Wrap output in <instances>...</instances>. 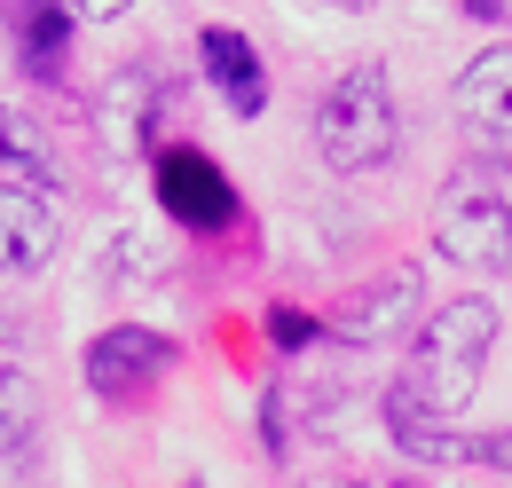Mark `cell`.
<instances>
[{
	"label": "cell",
	"mask_w": 512,
	"mask_h": 488,
	"mask_svg": "<svg viewBox=\"0 0 512 488\" xmlns=\"http://www.w3.org/2000/svg\"><path fill=\"white\" fill-rule=\"evenodd\" d=\"M197 56H205V79L221 87V103H229L237 119H253L260 103H268V71H260V56H253V40H245V32L213 24V32L197 40Z\"/></svg>",
	"instance_id": "obj_9"
},
{
	"label": "cell",
	"mask_w": 512,
	"mask_h": 488,
	"mask_svg": "<svg viewBox=\"0 0 512 488\" xmlns=\"http://www.w3.org/2000/svg\"><path fill=\"white\" fill-rule=\"evenodd\" d=\"M386 426L410 457H434V465H512V433H449L434 410H418L402 386L386 394Z\"/></svg>",
	"instance_id": "obj_6"
},
{
	"label": "cell",
	"mask_w": 512,
	"mask_h": 488,
	"mask_svg": "<svg viewBox=\"0 0 512 488\" xmlns=\"http://www.w3.org/2000/svg\"><path fill=\"white\" fill-rule=\"evenodd\" d=\"M323 488H355V481H323Z\"/></svg>",
	"instance_id": "obj_18"
},
{
	"label": "cell",
	"mask_w": 512,
	"mask_h": 488,
	"mask_svg": "<svg viewBox=\"0 0 512 488\" xmlns=\"http://www.w3.org/2000/svg\"><path fill=\"white\" fill-rule=\"evenodd\" d=\"M56 260V205L24 182H0V276H40Z\"/></svg>",
	"instance_id": "obj_8"
},
{
	"label": "cell",
	"mask_w": 512,
	"mask_h": 488,
	"mask_svg": "<svg viewBox=\"0 0 512 488\" xmlns=\"http://www.w3.org/2000/svg\"><path fill=\"white\" fill-rule=\"evenodd\" d=\"M40 386L24 378L16 363H0V457H24L32 449V433H40Z\"/></svg>",
	"instance_id": "obj_13"
},
{
	"label": "cell",
	"mask_w": 512,
	"mask_h": 488,
	"mask_svg": "<svg viewBox=\"0 0 512 488\" xmlns=\"http://www.w3.org/2000/svg\"><path fill=\"white\" fill-rule=\"evenodd\" d=\"M268 331H276L284 347H308V331H316V323H308V315H292V307H276V315H268Z\"/></svg>",
	"instance_id": "obj_14"
},
{
	"label": "cell",
	"mask_w": 512,
	"mask_h": 488,
	"mask_svg": "<svg viewBox=\"0 0 512 488\" xmlns=\"http://www.w3.org/2000/svg\"><path fill=\"white\" fill-rule=\"evenodd\" d=\"M497 8H505V0H473V16H497Z\"/></svg>",
	"instance_id": "obj_16"
},
{
	"label": "cell",
	"mask_w": 512,
	"mask_h": 488,
	"mask_svg": "<svg viewBox=\"0 0 512 488\" xmlns=\"http://www.w3.org/2000/svg\"><path fill=\"white\" fill-rule=\"evenodd\" d=\"M0 174H24V189L56 182V142L32 111H0Z\"/></svg>",
	"instance_id": "obj_12"
},
{
	"label": "cell",
	"mask_w": 512,
	"mask_h": 488,
	"mask_svg": "<svg viewBox=\"0 0 512 488\" xmlns=\"http://www.w3.org/2000/svg\"><path fill=\"white\" fill-rule=\"evenodd\" d=\"M402 142V119H394V87H386L379 63L347 71L331 95L316 103V150L331 174H379Z\"/></svg>",
	"instance_id": "obj_3"
},
{
	"label": "cell",
	"mask_w": 512,
	"mask_h": 488,
	"mask_svg": "<svg viewBox=\"0 0 512 488\" xmlns=\"http://www.w3.org/2000/svg\"><path fill=\"white\" fill-rule=\"evenodd\" d=\"M158 205H166L182 229H221V221L237 213V197H229L221 166H213L205 150H166V158H158Z\"/></svg>",
	"instance_id": "obj_7"
},
{
	"label": "cell",
	"mask_w": 512,
	"mask_h": 488,
	"mask_svg": "<svg viewBox=\"0 0 512 488\" xmlns=\"http://www.w3.org/2000/svg\"><path fill=\"white\" fill-rule=\"evenodd\" d=\"M489 347H497V307L489 300L434 307L426 331H418V363H410V378H402V394H410L418 410H434V418H457V410L473 402V386H481Z\"/></svg>",
	"instance_id": "obj_1"
},
{
	"label": "cell",
	"mask_w": 512,
	"mask_h": 488,
	"mask_svg": "<svg viewBox=\"0 0 512 488\" xmlns=\"http://www.w3.org/2000/svg\"><path fill=\"white\" fill-rule=\"evenodd\" d=\"M457 119L473 134V150L489 166H512V48H489V56L465 63L457 79Z\"/></svg>",
	"instance_id": "obj_4"
},
{
	"label": "cell",
	"mask_w": 512,
	"mask_h": 488,
	"mask_svg": "<svg viewBox=\"0 0 512 488\" xmlns=\"http://www.w3.org/2000/svg\"><path fill=\"white\" fill-rule=\"evenodd\" d=\"M174 363V347L158 339V331H142V323H119V331H103L95 347H87V386L103 394V402H142L150 386H158V370Z\"/></svg>",
	"instance_id": "obj_5"
},
{
	"label": "cell",
	"mask_w": 512,
	"mask_h": 488,
	"mask_svg": "<svg viewBox=\"0 0 512 488\" xmlns=\"http://www.w3.org/2000/svg\"><path fill=\"white\" fill-rule=\"evenodd\" d=\"M0 16H8V32H16V56L32 63L40 79L64 71V48H71V8L64 0H0Z\"/></svg>",
	"instance_id": "obj_11"
},
{
	"label": "cell",
	"mask_w": 512,
	"mask_h": 488,
	"mask_svg": "<svg viewBox=\"0 0 512 488\" xmlns=\"http://www.w3.org/2000/svg\"><path fill=\"white\" fill-rule=\"evenodd\" d=\"M71 8V24H79V16H87V24H111V16H127L134 0H64Z\"/></svg>",
	"instance_id": "obj_15"
},
{
	"label": "cell",
	"mask_w": 512,
	"mask_h": 488,
	"mask_svg": "<svg viewBox=\"0 0 512 488\" xmlns=\"http://www.w3.org/2000/svg\"><path fill=\"white\" fill-rule=\"evenodd\" d=\"M410 315H418V268H394V276H379L371 292H355V300L339 307V339L379 347V339H394Z\"/></svg>",
	"instance_id": "obj_10"
},
{
	"label": "cell",
	"mask_w": 512,
	"mask_h": 488,
	"mask_svg": "<svg viewBox=\"0 0 512 488\" xmlns=\"http://www.w3.org/2000/svg\"><path fill=\"white\" fill-rule=\"evenodd\" d=\"M339 8H371V0H339Z\"/></svg>",
	"instance_id": "obj_17"
},
{
	"label": "cell",
	"mask_w": 512,
	"mask_h": 488,
	"mask_svg": "<svg viewBox=\"0 0 512 488\" xmlns=\"http://www.w3.org/2000/svg\"><path fill=\"white\" fill-rule=\"evenodd\" d=\"M434 244L473 276H512V174H497L489 158L457 166L434 197Z\"/></svg>",
	"instance_id": "obj_2"
}]
</instances>
